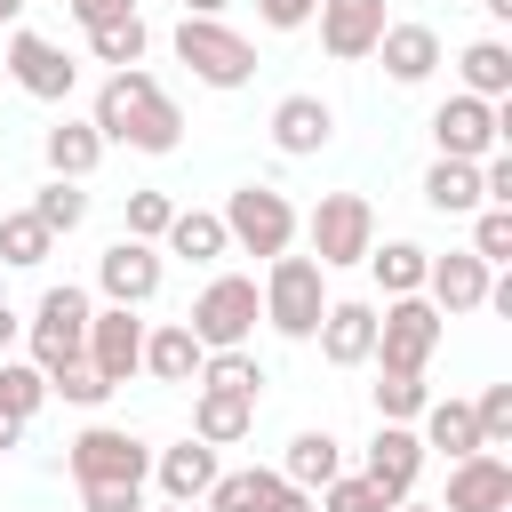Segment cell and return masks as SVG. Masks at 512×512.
<instances>
[{"mask_svg":"<svg viewBox=\"0 0 512 512\" xmlns=\"http://www.w3.org/2000/svg\"><path fill=\"white\" fill-rule=\"evenodd\" d=\"M96 136L104 144H128V152H176L184 144V112H176V96L144 72V64H128V72H112L104 88H96Z\"/></svg>","mask_w":512,"mask_h":512,"instance_id":"cell-1","label":"cell"},{"mask_svg":"<svg viewBox=\"0 0 512 512\" xmlns=\"http://www.w3.org/2000/svg\"><path fill=\"white\" fill-rule=\"evenodd\" d=\"M256 296H264V320H272V336H288V344H312V328H320V312H328V272H320V256H296V248H280V256H264V280H256Z\"/></svg>","mask_w":512,"mask_h":512,"instance_id":"cell-2","label":"cell"},{"mask_svg":"<svg viewBox=\"0 0 512 512\" xmlns=\"http://www.w3.org/2000/svg\"><path fill=\"white\" fill-rule=\"evenodd\" d=\"M296 232L312 240L320 272H344V264H360V256L376 248V208H368V192H320V200L296 216Z\"/></svg>","mask_w":512,"mask_h":512,"instance_id":"cell-3","label":"cell"},{"mask_svg":"<svg viewBox=\"0 0 512 512\" xmlns=\"http://www.w3.org/2000/svg\"><path fill=\"white\" fill-rule=\"evenodd\" d=\"M176 64H192L200 88H248L256 80V40H240L224 16H184L176 24Z\"/></svg>","mask_w":512,"mask_h":512,"instance_id":"cell-4","label":"cell"},{"mask_svg":"<svg viewBox=\"0 0 512 512\" xmlns=\"http://www.w3.org/2000/svg\"><path fill=\"white\" fill-rule=\"evenodd\" d=\"M440 336H448V320L432 312V296H384L376 304V368L424 376L432 352H440Z\"/></svg>","mask_w":512,"mask_h":512,"instance_id":"cell-5","label":"cell"},{"mask_svg":"<svg viewBox=\"0 0 512 512\" xmlns=\"http://www.w3.org/2000/svg\"><path fill=\"white\" fill-rule=\"evenodd\" d=\"M216 216H224V232H232L240 256H280V248H296V200L272 192V184H240V192H224Z\"/></svg>","mask_w":512,"mask_h":512,"instance_id":"cell-6","label":"cell"},{"mask_svg":"<svg viewBox=\"0 0 512 512\" xmlns=\"http://www.w3.org/2000/svg\"><path fill=\"white\" fill-rule=\"evenodd\" d=\"M256 320H264V296H256V280H248V272H216V280L192 296V312H184V328H192L208 352L248 344V336H256Z\"/></svg>","mask_w":512,"mask_h":512,"instance_id":"cell-7","label":"cell"},{"mask_svg":"<svg viewBox=\"0 0 512 512\" xmlns=\"http://www.w3.org/2000/svg\"><path fill=\"white\" fill-rule=\"evenodd\" d=\"M88 312H96V296L88 288H72V280H56V288H40V304H32V320H24V360H40V368H64V360H80V344H88Z\"/></svg>","mask_w":512,"mask_h":512,"instance_id":"cell-8","label":"cell"},{"mask_svg":"<svg viewBox=\"0 0 512 512\" xmlns=\"http://www.w3.org/2000/svg\"><path fill=\"white\" fill-rule=\"evenodd\" d=\"M512 136V112L504 104H488V96H440L432 104V144H440V160H488L496 144Z\"/></svg>","mask_w":512,"mask_h":512,"instance_id":"cell-9","label":"cell"},{"mask_svg":"<svg viewBox=\"0 0 512 512\" xmlns=\"http://www.w3.org/2000/svg\"><path fill=\"white\" fill-rule=\"evenodd\" d=\"M64 472L80 480V488H96V480H152V448L128 432V424H88L72 448H64Z\"/></svg>","mask_w":512,"mask_h":512,"instance_id":"cell-10","label":"cell"},{"mask_svg":"<svg viewBox=\"0 0 512 512\" xmlns=\"http://www.w3.org/2000/svg\"><path fill=\"white\" fill-rule=\"evenodd\" d=\"M88 368L120 392V384H136L144 376V320H136V304H96L88 312Z\"/></svg>","mask_w":512,"mask_h":512,"instance_id":"cell-11","label":"cell"},{"mask_svg":"<svg viewBox=\"0 0 512 512\" xmlns=\"http://www.w3.org/2000/svg\"><path fill=\"white\" fill-rule=\"evenodd\" d=\"M8 80L24 88V96H40V104H64L72 88H80V64L64 56V40H48V32H8Z\"/></svg>","mask_w":512,"mask_h":512,"instance_id":"cell-12","label":"cell"},{"mask_svg":"<svg viewBox=\"0 0 512 512\" xmlns=\"http://www.w3.org/2000/svg\"><path fill=\"white\" fill-rule=\"evenodd\" d=\"M160 280H168V264H160L152 240H128V232H120V240L96 256V288H104V304H136V312H144V304L160 296Z\"/></svg>","mask_w":512,"mask_h":512,"instance_id":"cell-13","label":"cell"},{"mask_svg":"<svg viewBox=\"0 0 512 512\" xmlns=\"http://www.w3.org/2000/svg\"><path fill=\"white\" fill-rule=\"evenodd\" d=\"M488 280H496V264H480L472 248H448V256H432V264H424V296H432V312H440V320L488 312Z\"/></svg>","mask_w":512,"mask_h":512,"instance_id":"cell-14","label":"cell"},{"mask_svg":"<svg viewBox=\"0 0 512 512\" xmlns=\"http://www.w3.org/2000/svg\"><path fill=\"white\" fill-rule=\"evenodd\" d=\"M312 344H320L328 368H368V360H376V304H368V296H328Z\"/></svg>","mask_w":512,"mask_h":512,"instance_id":"cell-15","label":"cell"},{"mask_svg":"<svg viewBox=\"0 0 512 512\" xmlns=\"http://www.w3.org/2000/svg\"><path fill=\"white\" fill-rule=\"evenodd\" d=\"M440 512H512V456L504 448H472L448 464V504Z\"/></svg>","mask_w":512,"mask_h":512,"instance_id":"cell-16","label":"cell"},{"mask_svg":"<svg viewBox=\"0 0 512 512\" xmlns=\"http://www.w3.org/2000/svg\"><path fill=\"white\" fill-rule=\"evenodd\" d=\"M312 24H320V48L336 64H360V56H376V40H384L392 16H384V0H320Z\"/></svg>","mask_w":512,"mask_h":512,"instance_id":"cell-17","label":"cell"},{"mask_svg":"<svg viewBox=\"0 0 512 512\" xmlns=\"http://www.w3.org/2000/svg\"><path fill=\"white\" fill-rule=\"evenodd\" d=\"M328 136H336V104L328 96L296 88V96L272 104V152L280 160H312V152H328Z\"/></svg>","mask_w":512,"mask_h":512,"instance_id":"cell-18","label":"cell"},{"mask_svg":"<svg viewBox=\"0 0 512 512\" xmlns=\"http://www.w3.org/2000/svg\"><path fill=\"white\" fill-rule=\"evenodd\" d=\"M360 472H368L392 504H400V496H416V480H424V440H416V424H376V440H368Z\"/></svg>","mask_w":512,"mask_h":512,"instance_id":"cell-19","label":"cell"},{"mask_svg":"<svg viewBox=\"0 0 512 512\" xmlns=\"http://www.w3.org/2000/svg\"><path fill=\"white\" fill-rule=\"evenodd\" d=\"M224 464H216V448L208 440H176V448H152V480H160V504H200L208 496V480H216Z\"/></svg>","mask_w":512,"mask_h":512,"instance_id":"cell-20","label":"cell"},{"mask_svg":"<svg viewBox=\"0 0 512 512\" xmlns=\"http://www.w3.org/2000/svg\"><path fill=\"white\" fill-rule=\"evenodd\" d=\"M376 56H384V80H392V88H424V80L440 72V32H432V24H384Z\"/></svg>","mask_w":512,"mask_h":512,"instance_id":"cell-21","label":"cell"},{"mask_svg":"<svg viewBox=\"0 0 512 512\" xmlns=\"http://www.w3.org/2000/svg\"><path fill=\"white\" fill-rule=\"evenodd\" d=\"M200 360H208V344H200L184 320L144 328V376H152V384H192V376H200Z\"/></svg>","mask_w":512,"mask_h":512,"instance_id":"cell-22","label":"cell"},{"mask_svg":"<svg viewBox=\"0 0 512 512\" xmlns=\"http://www.w3.org/2000/svg\"><path fill=\"white\" fill-rule=\"evenodd\" d=\"M248 432H256V400L192 384V440H208V448H240Z\"/></svg>","mask_w":512,"mask_h":512,"instance_id":"cell-23","label":"cell"},{"mask_svg":"<svg viewBox=\"0 0 512 512\" xmlns=\"http://www.w3.org/2000/svg\"><path fill=\"white\" fill-rule=\"evenodd\" d=\"M272 472H280L288 488H312V496H320V488L344 472V440H336L328 424H312V432H296V440H288V456H280Z\"/></svg>","mask_w":512,"mask_h":512,"instance_id":"cell-24","label":"cell"},{"mask_svg":"<svg viewBox=\"0 0 512 512\" xmlns=\"http://www.w3.org/2000/svg\"><path fill=\"white\" fill-rule=\"evenodd\" d=\"M40 152H48V176H72V184H88L96 176V160H104V136H96V120H56L48 136H40Z\"/></svg>","mask_w":512,"mask_h":512,"instance_id":"cell-25","label":"cell"},{"mask_svg":"<svg viewBox=\"0 0 512 512\" xmlns=\"http://www.w3.org/2000/svg\"><path fill=\"white\" fill-rule=\"evenodd\" d=\"M160 248L184 256V264H216V256H232V232H224L216 208H176L168 232H160Z\"/></svg>","mask_w":512,"mask_h":512,"instance_id":"cell-26","label":"cell"},{"mask_svg":"<svg viewBox=\"0 0 512 512\" xmlns=\"http://www.w3.org/2000/svg\"><path fill=\"white\" fill-rule=\"evenodd\" d=\"M416 424H424V432H416V440H424V456H448V464H456V456H472V448H480L472 400H424V416H416Z\"/></svg>","mask_w":512,"mask_h":512,"instance_id":"cell-27","label":"cell"},{"mask_svg":"<svg viewBox=\"0 0 512 512\" xmlns=\"http://www.w3.org/2000/svg\"><path fill=\"white\" fill-rule=\"evenodd\" d=\"M424 208L432 216H472L480 208V160H432L424 168Z\"/></svg>","mask_w":512,"mask_h":512,"instance_id":"cell-28","label":"cell"},{"mask_svg":"<svg viewBox=\"0 0 512 512\" xmlns=\"http://www.w3.org/2000/svg\"><path fill=\"white\" fill-rule=\"evenodd\" d=\"M456 72H464V96H488V104H504L512 96V48L488 32V40H472L464 56H456Z\"/></svg>","mask_w":512,"mask_h":512,"instance_id":"cell-29","label":"cell"},{"mask_svg":"<svg viewBox=\"0 0 512 512\" xmlns=\"http://www.w3.org/2000/svg\"><path fill=\"white\" fill-rule=\"evenodd\" d=\"M360 264L376 272L384 296H424V264H432V248H416V240H384V248H368Z\"/></svg>","mask_w":512,"mask_h":512,"instance_id":"cell-30","label":"cell"},{"mask_svg":"<svg viewBox=\"0 0 512 512\" xmlns=\"http://www.w3.org/2000/svg\"><path fill=\"white\" fill-rule=\"evenodd\" d=\"M272 488H280V472H264V464H240V472H216V480H208L200 512H264V504H272Z\"/></svg>","mask_w":512,"mask_h":512,"instance_id":"cell-31","label":"cell"},{"mask_svg":"<svg viewBox=\"0 0 512 512\" xmlns=\"http://www.w3.org/2000/svg\"><path fill=\"white\" fill-rule=\"evenodd\" d=\"M192 384H208V392H240V400H264V360H256L248 344H224V352L200 360Z\"/></svg>","mask_w":512,"mask_h":512,"instance_id":"cell-32","label":"cell"},{"mask_svg":"<svg viewBox=\"0 0 512 512\" xmlns=\"http://www.w3.org/2000/svg\"><path fill=\"white\" fill-rule=\"evenodd\" d=\"M368 400H376V424H416V416H424V400H432V384H424V376H408V368H376Z\"/></svg>","mask_w":512,"mask_h":512,"instance_id":"cell-33","label":"cell"},{"mask_svg":"<svg viewBox=\"0 0 512 512\" xmlns=\"http://www.w3.org/2000/svg\"><path fill=\"white\" fill-rule=\"evenodd\" d=\"M144 48H152V24H144V16H112V24H96V32H88V56H96V64H112V72L144 64Z\"/></svg>","mask_w":512,"mask_h":512,"instance_id":"cell-34","label":"cell"},{"mask_svg":"<svg viewBox=\"0 0 512 512\" xmlns=\"http://www.w3.org/2000/svg\"><path fill=\"white\" fill-rule=\"evenodd\" d=\"M32 216L48 224V240H64V232H80V224H88V192H80L72 176H48V184L32 192Z\"/></svg>","mask_w":512,"mask_h":512,"instance_id":"cell-35","label":"cell"},{"mask_svg":"<svg viewBox=\"0 0 512 512\" xmlns=\"http://www.w3.org/2000/svg\"><path fill=\"white\" fill-rule=\"evenodd\" d=\"M48 224L32 216V208H16V216H0V264H16V272H32V264H48Z\"/></svg>","mask_w":512,"mask_h":512,"instance_id":"cell-36","label":"cell"},{"mask_svg":"<svg viewBox=\"0 0 512 512\" xmlns=\"http://www.w3.org/2000/svg\"><path fill=\"white\" fill-rule=\"evenodd\" d=\"M0 408L32 424V416L48 408V368H40V360H0Z\"/></svg>","mask_w":512,"mask_h":512,"instance_id":"cell-37","label":"cell"},{"mask_svg":"<svg viewBox=\"0 0 512 512\" xmlns=\"http://www.w3.org/2000/svg\"><path fill=\"white\" fill-rule=\"evenodd\" d=\"M472 256H480V264H496V272L512 264V208H496V200H480V208H472Z\"/></svg>","mask_w":512,"mask_h":512,"instance_id":"cell-38","label":"cell"},{"mask_svg":"<svg viewBox=\"0 0 512 512\" xmlns=\"http://www.w3.org/2000/svg\"><path fill=\"white\" fill-rule=\"evenodd\" d=\"M48 400H72V408H104L112 400V384L88 368V352L80 360H64V368H48Z\"/></svg>","mask_w":512,"mask_h":512,"instance_id":"cell-39","label":"cell"},{"mask_svg":"<svg viewBox=\"0 0 512 512\" xmlns=\"http://www.w3.org/2000/svg\"><path fill=\"white\" fill-rule=\"evenodd\" d=\"M312 504H320V512H384L392 496H384V488H376L368 472H336V480H328V488H320Z\"/></svg>","mask_w":512,"mask_h":512,"instance_id":"cell-40","label":"cell"},{"mask_svg":"<svg viewBox=\"0 0 512 512\" xmlns=\"http://www.w3.org/2000/svg\"><path fill=\"white\" fill-rule=\"evenodd\" d=\"M472 424H480V448H504L512 440V384H488L472 400Z\"/></svg>","mask_w":512,"mask_h":512,"instance_id":"cell-41","label":"cell"},{"mask_svg":"<svg viewBox=\"0 0 512 512\" xmlns=\"http://www.w3.org/2000/svg\"><path fill=\"white\" fill-rule=\"evenodd\" d=\"M168 216H176V200H168V192H128V240H152V248H160Z\"/></svg>","mask_w":512,"mask_h":512,"instance_id":"cell-42","label":"cell"},{"mask_svg":"<svg viewBox=\"0 0 512 512\" xmlns=\"http://www.w3.org/2000/svg\"><path fill=\"white\" fill-rule=\"evenodd\" d=\"M80 504L88 512H144V488L136 480H96V488H80Z\"/></svg>","mask_w":512,"mask_h":512,"instance_id":"cell-43","label":"cell"},{"mask_svg":"<svg viewBox=\"0 0 512 512\" xmlns=\"http://www.w3.org/2000/svg\"><path fill=\"white\" fill-rule=\"evenodd\" d=\"M480 200H496V208H512V152L496 144L488 160H480Z\"/></svg>","mask_w":512,"mask_h":512,"instance_id":"cell-44","label":"cell"},{"mask_svg":"<svg viewBox=\"0 0 512 512\" xmlns=\"http://www.w3.org/2000/svg\"><path fill=\"white\" fill-rule=\"evenodd\" d=\"M312 8H320V0H256L264 32H304V24H312Z\"/></svg>","mask_w":512,"mask_h":512,"instance_id":"cell-45","label":"cell"},{"mask_svg":"<svg viewBox=\"0 0 512 512\" xmlns=\"http://www.w3.org/2000/svg\"><path fill=\"white\" fill-rule=\"evenodd\" d=\"M64 8H72L80 32H96V24H112V16H136V0H64Z\"/></svg>","mask_w":512,"mask_h":512,"instance_id":"cell-46","label":"cell"},{"mask_svg":"<svg viewBox=\"0 0 512 512\" xmlns=\"http://www.w3.org/2000/svg\"><path fill=\"white\" fill-rule=\"evenodd\" d=\"M264 512H320V504H312V488H288V480H280V488H272V504H264Z\"/></svg>","mask_w":512,"mask_h":512,"instance_id":"cell-47","label":"cell"},{"mask_svg":"<svg viewBox=\"0 0 512 512\" xmlns=\"http://www.w3.org/2000/svg\"><path fill=\"white\" fill-rule=\"evenodd\" d=\"M16 336H24V312H16V304H8V296H0V360H8V352H16Z\"/></svg>","mask_w":512,"mask_h":512,"instance_id":"cell-48","label":"cell"},{"mask_svg":"<svg viewBox=\"0 0 512 512\" xmlns=\"http://www.w3.org/2000/svg\"><path fill=\"white\" fill-rule=\"evenodd\" d=\"M16 440H24V416H8V408H0V456H8Z\"/></svg>","mask_w":512,"mask_h":512,"instance_id":"cell-49","label":"cell"},{"mask_svg":"<svg viewBox=\"0 0 512 512\" xmlns=\"http://www.w3.org/2000/svg\"><path fill=\"white\" fill-rule=\"evenodd\" d=\"M232 0H184V16H224Z\"/></svg>","mask_w":512,"mask_h":512,"instance_id":"cell-50","label":"cell"},{"mask_svg":"<svg viewBox=\"0 0 512 512\" xmlns=\"http://www.w3.org/2000/svg\"><path fill=\"white\" fill-rule=\"evenodd\" d=\"M480 8H488V16H496V24H512V0H480Z\"/></svg>","mask_w":512,"mask_h":512,"instance_id":"cell-51","label":"cell"},{"mask_svg":"<svg viewBox=\"0 0 512 512\" xmlns=\"http://www.w3.org/2000/svg\"><path fill=\"white\" fill-rule=\"evenodd\" d=\"M24 8H32V0H0V24H16V16H24Z\"/></svg>","mask_w":512,"mask_h":512,"instance_id":"cell-52","label":"cell"},{"mask_svg":"<svg viewBox=\"0 0 512 512\" xmlns=\"http://www.w3.org/2000/svg\"><path fill=\"white\" fill-rule=\"evenodd\" d=\"M384 512H440V504H416V496H400V504H384Z\"/></svg>","mask_w":512,"mask_h":512,"instance_id":"cell-53","label":"cell"},{"mask_svg":"<svg viewBox=\"0 0 512 512\" xmlns=\"http://www.w3.org/2000/svg\"><path fill=\"white\" fill-rule=\"evenodd\" d=\"M144 512H200V504H144Z\"/></svg>","mask_w":512,"mask_h":512,"instance_id":"cell-54","label":"cell"}]
</instances>
